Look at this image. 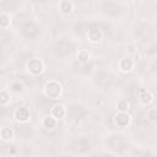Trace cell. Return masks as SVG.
<instances>
[{
    "label": "cell",
    "instance_id": "cell-1",
    "mask_svg": "<svg viewBox=\"0 0 157 157\" xmlns=\"http://www.w3.org/2000/svg\"><path fill=\"white\" fill-rule=\"evenodd\" d=\"M108 144H109L110 148H113L117 152H121L125 148V141H124V139L121 136H112L109 139Z\"/></svg>",
    "mask_w": 157,
    "mask_h": 157
},
{
    "label": "cell",
    "instance_id": "cell-2",
    "mask_svg": "<svg viewBox=\"0 0 157 157\" xmlns=\"http://www.w3.org/2000/svg\"><path fill=\"white\" fill-rule=\"evenodd\" d=\"M22 32L26 37L28 38H33L39 33V28L33 23V22H26L22 26Z\"/></svg>",
    "mask_w": 157,
    "mask_h": 157
},
{
    "label": "cell",
    "instance_id": "cell-3",
    "mask_svg": "<svg viewBox=\"0 0 157 157\" xmlns=\"http://www.w3.org/2000/svg\"><path fill=\"white\" fill-rule=\"evenodd\" d=\"M72 50H74V44L71 42H69V40H61L56 45V53L59 55H67Z\"/></svg>",
    "mask_w": 157,
    "mask_h": 157
},
{
    "label": "cell",
    "instance_id": "cell-4",
    "mask_svg": "<svg viewBox=\"0 0 157 157\" xmlns=\"http://www.w3.org/2000/svg\"><path fill=\"white\" fill-rule=\"evenodd\" d=\"M90 147H91V142L88 137H80L74 145V150L76 152H86L90 150Z\"/></svg>",
    "mask_w": 157,
    "mask_h": 157
},
{
    "label": "cell",
    "instance_id": "cell-5",
    "mask_svg": "<svg viewBox=\"0 0 157 157\" xmlns=\"http://www.w3.org/2000/svg\"><path fill=\"white\" fill-rule=\"evenodd\" d=\"M113 82V76L110 74H107V72H99L97 75V83L101 86V87H108L110 86Z\"/></svg>",
    "mask_w": 157,
    "mask_h": 157
},
{
    "label": "cell",
    "instance_id": "cell-6",
    "mask_svg": "<svg viewBox=\"0 0 157 157\" xmlns=\"http://www.w3.org/2000/svg\"><path fill=\"white\" fill-rule=\"evenodd\" d=\"M69 115L72 120H80L85 115V109L80 105H71L69 109Z\"/></svg>",
    "mask_w": 157,
    "mask_h": 157
},
{
    "label": "cell",
    "instance_id": "cell-7",
    "mask_svg": "<svg viewBox=\"0 0 157 157\" xmlns=\"http://www.w3.org/2000/svg\"><path fill=\"white\" fill-rule=\"evenodd\" d=\"M102 9H103L107 13H110V15H117V13H119V11H120V6H119L117 2H113V1L103 2V4H102Z\"/></svg>",
    "mask_w": 157,
    "mask_h": 157
},
{
    "label": "cell",
    "instance_id": "cell-8",
    "mask_svg": "<svg viewBox=\"0 0 157 157\" xmlns=\"http://www.w3.org/2000/svg\"><path fill=\"white\" fill-rule=\"evenodd\" d=\"M47 93L50 97H56L60 93V86L59 83H56L55 81H52L47 85Z\"/></svg>",
    "mask_w": 157,
    "mask_h": 157
},
{
    "label": "cell",
    "instance_id": "cell-9",
    "mask_svg": "<svg viewBox=\"0 0 157 157\" xmlns=\"http://www.w3.org/2000/svg\"><path fill=\"white\" fill-rule=\"evenodd\" d=\"M137 34L142 38V39H147L151 37L152 34V29L148 25H141L139 28H137Z\"/></svg>",
    "mask_w": 157,
    "mask_h": 157
},
{
    "label": "cell",
    "instance_id": "cell-10",
    "mask_svg": "<svg viewBox=\"0 0 157 157\" xmlns=\"http://www.w3.org/2000/svg\"><path fill=\"white\" fill-rule=\"evenodd\" d=\"M28 67H29V70H31L32 72L38 74V72H40V70H42V64H40V61H39V60L33 59V60H31V61H29Z\"/></svg>",
    "mask_w": 157,
    "mask_h": 157
},
{
    "label": "cell",
    "instance_id": "cell-11",
    "mask_svg": "<svg viewBox=\"0 0 157 157\" xmlns=\"http://www.w3.org/2000/svg\"><path fill=\"white\" fill-rule=\"evenodd\" d=\"M28 117H29V112L27 108H20L16 112V118L18 120H26V119H28Z\"/></svg>",
    "mask_w": 157,
    "mask_h": 157
},
{
    "label": "cell",
    "instance_id": "cell-12",
    "mask_svg": "<svg viewBox=\"0 0 157 157\" xmlns=\"http://www.w3.org/2000/svg\"><path fill=\"white\" fill-rule=\"evenodd\" d=\"M115 120H117V123L119 124V125H126L128 124V121H129V117L126 115V114H118L117 115V118H115Z\"/></svg>",
    "mask_w": 157,
    "mask_h": 157
},
{
    "label": "cell",
    "instance_id": "cell-13",
    "mask_svg": "<svg viewBox=\"0 0 157 157\" xmlns=\"http://www.w3.org/2000/svg\"><path fill=\"white\" fill-rule=\"evenodd\" d=\"M88 36H90V38H91L92 40H97V39H99V37H101L99 29H98V28H91V29L88 31Z\"/></svg>",
    "mask_w": 157,
    "mask_h": 157
},
{
    "label": "cell",
    "instance_id": "cell-14",
    "mask_svg": "<svg viewBox=\"0 0 157 157\" xmlns=\"http://www.w3.org/2000/svg\"><path fill=\"white\" fill-rule=\"evenodd\" d=\"M140 98H141L145 103H148V102L151 101V94H150L147 91H145V90H140Z\"/></svg>",
    "mask_w": 157,
    "mask_h": 157
},
{
    "label": "cell",
    "instance_id": "cell-15",
    "mask_svg": "<svg viewBox=\"0 0 157 157\" xmlns=\"http://www.w3.org/2000/svg\"><path fill=\"white\" fill-rule=\"evenodd\" d=\"M131 66H132V63H131L130 59H124V60L121 61V69H123V70H130Z\"/></svg>",
    "mask_w": 157,
    "mask_h": 157
},
{
    "label": "cell",
    "instance_id": "cell-16",
    "mask_svg": "<svg viewBox=\"0 0 157 157\" xmlns=\"http://www.w3.org/2000/svg\"><path fill=\"white\" fill-rule=\"evenodd\" d=\"M53 114H54V117H56V118H61V117L64 115V110H63L61 107H55V108L53 109Z\"/></svg>",
    "mask_w": 157,
    "mask_h": 157
},
{
    "label": "cell",
    "instance_id": "cell-17",
    "mask_svg": "<svg viewBox=\"0 0 157 157\" xmlns=\"http://www.w3.org/2000/svg\"><path fill=\"white\" fill-rule=\"evenodd\" d=\"M11 136V130L9 129V128H4L2 130H1V137L4 139V140H6V139H9Z\"/></svg>",
    "mask_w": 157,
    "mask_h": 157
},
{
    "label": "cell",
    "instance_id": "cell-18",
    "mask_svg": "<svg viewBox=\"0 0 157 157\" xmlns=\"http://www.w3.org/2000/svg\"><path fill=\"white\" fill-rule=\"evenodd\" d=\"M44 125H45V128H54L55 126V120L53 118H47L44 120Z\"/></svg>",
    "mask_w": 157,
    "mask_h": 157
},
{
    "label": "cell",
    "instance_id": "cell-19",
    "mask_svg": "<svg viewBox=\"0 0 157 157\" xmlns=\"http://www.w3.org/2000/svg\"><path fill=\"white\" fill-rule=\"evenodd\" d=\"M70 9H71V4H70L69 1H64V2H61V10H63V11L67 12V11H70Z\"/></svg>",
    "mask_w": 157,
    "mask_h": 157
},
{
    "label": "cell",
    "instance_id": "cell-20",
    "mask_svg": "<svg viewBox=\"0 0 157 157\" xmlns=\"http://www.w3.org/2000/svg\"><path fill=\"white\" fill-rule=\"evenodd\" d=\"M148 118L152 119V120H157V110L156 109H152L148 112Z\"/></svg>",
    "mask_w": 157,
    "mask_h": 157
},
{
    "label": "cell",
    "instance_id": "cell-21",
    "mask_svg": "<svg viewBox=\"0 0 157 157\" xmlns=\"http://www.w3.org/2000/svg\"><path fill=\"white\" fill-rule=\"evenodd\" d=\"M135 155H136L137 157H150L148 153H146V152H141V151H136Z\"/></svg>",
    "mask_w": 157,
    "mask_h": 157
},
{
    "label": "cell",
    "instance_id": "cell-22",
    "mask_svg": "<svg viewBox=\"0 0 157 157\" xmlns=\"http://www.w3.org/2000/svg\"><path fill=\"white\" fill-rule=\"evenodd\" d=\"M80 60H81V61H86V60H87L86 53H81V54H80Z\"/></svg>",
    "mask_w": 157,
    "mask_h": 157
},
{
    "label": "cell",
    "instance_id": "cell-23",
    "mask_svg": "<svg viewBox=\"0 0 157 157\" xmlns=\"http://www.w3.org/2000/svg\"><path fill=\"white\" fill-rule=\"evenodd\" d=\"M12 88H13L15 91H18V90L22 88V86H21L20 83H13V85H12Z\"/></svg>",
    "mask_w": 157,
    "mask_h": 157
},
{
    "label": "cell",
    "instance_id": "cell-24",
    "mask_svg": "<svg viewBox=\"0 0 157 157\" xmlns=\"http://www.w3.org/2000/svg\"><path fill=\"white\" fill-rule=\"evenodd\" d=\"M6 22H7V17H6L5 15H2V16H1V25H2V26H5V25H6Z\"/></svg>",
    "mask_w": 157,
    "mask_h": 157
},
{
    "label": "cell",
    "instance_id": "cell-25",
    "mask_svg": "<svg viewBox=\"0 0 157 157\" xmlns=\"http://www.w3.org/2000/svg\"><path fill=\"white\" fill-rule=\"evenodd\" d=\"M1 102H2V103L6 102V93H4V92L1 93Z\"/></svg>",
    "mask_w": 157,
    "mask_h": 157
}]
</instances>
